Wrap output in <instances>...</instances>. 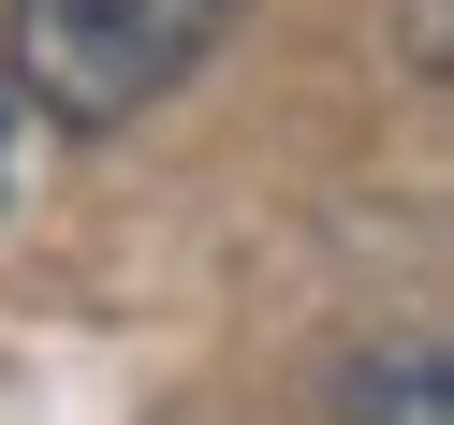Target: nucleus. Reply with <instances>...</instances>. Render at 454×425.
Wrapping results in <instances>:
<instances>
[{
  "label": "nucleus",
  "instance_id": "1",
  "mask_svg": "<svg viewBox=\"0 0 454 425\" xmlns=\"http://www.w3.org/2000/svg\"><path fill=\"white\" fill-rule=\"evenodd\" d=\"M220 30H235V0H0L15 103L59 132H118L147 103H176L220 59Z\"/></svg>",
  "mask_w": 454,
  "mask_h": 425
},
{
  "label": "nucleus",
  "instance_id": "2",
  "mask_svg": "<svg viewBox=\"0 0 454 425\" xmlns=\"http://www.w3.org/2000/svg\"><path fill=\"white\" fill-rule=\"evenodd\" d=\"M352 411L366 425H440V337H395V366H366Z\"/></svg>",
  "mask_w": 454,
  "mask_h": 425
},
{
  "label": "nucleus",
  "instance_id": "3",
  "mask_svg": "<svg viewBox=\"0 0 454 425\" xmlns=\"http://www.w3.org/2000/svg\"><path fill=\"white\" fill-rule=\"evenodd\" d=\"M15 161H30V103L0 89V191H15Z\"/></svg>",
  "mask_w": 454,
  "mask_h": 425
}]
</instances>
